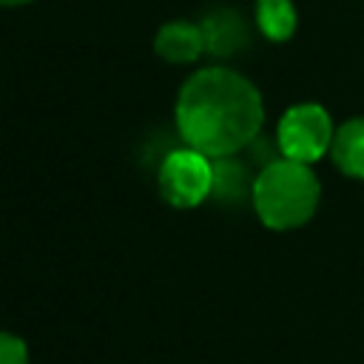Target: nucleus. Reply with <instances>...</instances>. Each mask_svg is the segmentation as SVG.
<instances>
[{
  "instance_id": "nucleus-1",
  "label": "nucleus",
  "mask_w": 364,
  "mask_h": 364,
  "mask_svg": "<svg viewBox=\"0 0 364 364\" xmlns=\"http://www.w3.org/2000/svg\"><path fill=\"white\" fill-rule=\"evenodd\" d=\"M173 119L185 145L216 159L245 151L262 134L264 105L247 77L210 65L179 88Z\"/></svg>"
},
{
  "instance_id": "nucleus-2",
  "label": "nucleus",
  "mask_w": 364,
  "mask_h": 364,
  "mask_svg": "<svg viewBox=\"0 0 364 364\" xmlns=\"http://www.w3.org/2000/svg\"><path fill=\"white\" fill-rule=\"evenodd\" d=\"M318 179L304 162L276 159L256 173L253 210L273 230H293L310 222L318 208Z\"/></svg>"
},
{
  "instance_id": "nucleus-3",
  "label": "nucleus",
  "mask_w": 364,
  "mask_h": 364,
  "mask_svg": "<svg viewBox=\"0 0 364 364\" xmlns=\"http://www.w3.org/2000/svg\"><path fill=\"white\" fill-rule=\"evenodd\" d=\"M336 128L330 114L318 102H299L287 108L276 128V142L284 159L313 165L333 145Z\"/></svg>"
},
{
  "instance_id": "nucleus-4",
  "label": "nucleus",
  "mask_w": 364,
  "mask_h": 364,
  "mask_svg": "<svg viewBox=\"0 0 364 364\" xmlns=\"http://www.w3.org/2000/svg\"><path fill=\"white\" fill-rule=\"evenodd\" d=\"M159 193L173 208H196L205 199H210L213 185V159L202 151L185 145L173 148L159 162Z\"/></svg>"
},
{
  "instance_id": "nucleus-5",
  "label": "nucleus",
  "mask_w": 364,
  "mask_h": 364,
  "mask_svg": "<svg viewBox=\"0 0 364 364\" xmlns=\"http://www.w3.org/2000/svg\"><path fill=\"white\" fill-rule=\"evenodd\" d=\"M253 185H256V173H250V162L239 159L236 154L213 159V185H210L213 202L228 208L253 202Z\"/></svg>"
},
{
  "instance_id": "nucleus-6",
  "label": "nucleus",
  "mask_w": 364,
  "mask_h": 364,
  "mask_svg": "<svg viewBox=\"0 0 364 364\" xmlns=\"http://www.w3.org/2000/svg\"><path fill=\"white\" fill-rule=\"evenodd\" d=\"M199 28H202V37H205V51L213 54V57H233L250 40V28H247L245 17L233 9L210 11L208 17H202Z\"/></svg>"
},
{
  "instance_id": "nucleus-7",
  "label": "nucleus",
  "mask_w": 364,
  "mask_h": 364,
  "mask_svg": "<svg viewBox=\"0 0 364 364\" xmlns=\"http://www.w3.org/2000/svg\"><path fill=\"white\" fill-rule=\"evenodd\" d=\"M154 51L165 63H176V65L199 60L205 54V37L199 23H188V20L165 23L154 37Z\"/></svg>"
},
{
  "instance_id": "nucleus-8",
  "label": "nucleus",
  "mask_w": 364,
  "mask_h": 364,
  "mask_svg": "<svg viewBox=\"0 0 364 364\" xmlns=\"http://www.w3.org/2000/svg\"><path fill=\"white\" fill-rule=\"evenodd\" d=\"M330 154L341 173L364 179V117L347 119L344 125L336 128Z\"/></svg>"
},
{
  "instance_id": "nucleus-9",
  "label": "nucleus",
  "mask_w": 364,
  "mask_h": 364,
  "mask_svg": "<svg viewBox=\"0 0 364 364\" xmlns=\"http://www.w3.org/2000/svg\"><path fill=\"white\" fill-rule=\"evenodd\" d=\"M296 6L290 0H256V26L259 31L273 40L284 43L296 31Z\"/></svg>"
},
{
  "instance_id": "nucleus-10",
  "label": "nucleus",
  "mask_w": 364,
  "mask_h": 364,
  "mask_svg": "<svg viewBox=\"0 0 364 364\" xmlns=\"http://www.w3.org/2000/svg\"><path fill=\"white\" fill-rule=\"evenodd\" d=\"M0 364H28V347L20 336L0 330Z\"/></svg>"
},
{
  "instance_id": "nucleus-11",
  "label": "nucleus",
  "mask_w": 364,
  "mask_h": 364,
  "mask_svg": "<svg viewBox=\"0 0 364 364\" xmlns=\"http://www.w3.org/2000/svg\"><path fill=\"white\" fill-rule=\"evenodd\" d=\"M31 0H0V6H26Z\"/></svg>"
}]
</instances>
